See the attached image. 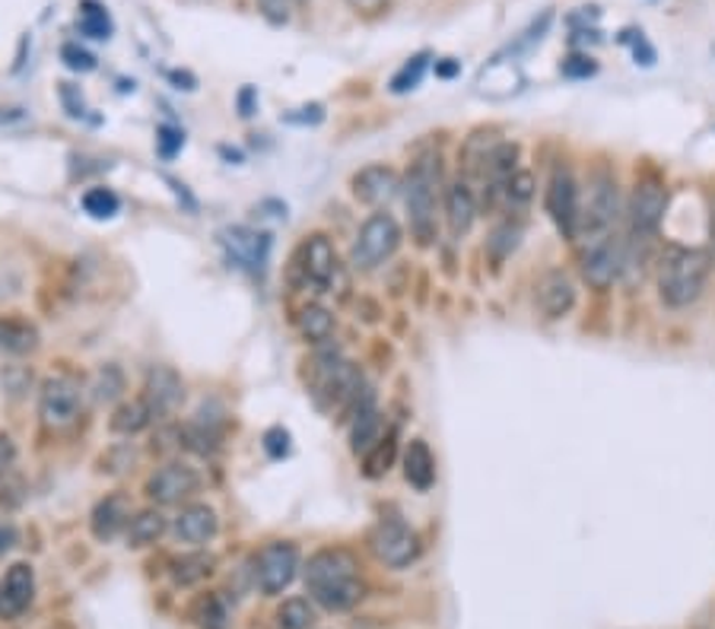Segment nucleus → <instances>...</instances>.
<instances>
[{
  "label": "nucleus",
  "instance_id": "51",
  "mask_svg": "<svg viewBox=\"0 0 715 629\" xmlns=\"http://www.w3.org/2000/svg\"><path fill=\"white\" fill-rule=\"evenodd\" d=\"M300 3H303V0H300Z\"/></svg>",
  "mask_w": 715,
  "mask_h": 629
},
{
  "label": "nucleus",
  "instance_id": "32",
  "mask_svg": "<svg viewBox=\"0 0 715 629\" xmlns=\"http://www.w3.org/2000/svg\"><path fill=\"white\" fill-rule=\"evenodd\" d=\"M214 566H217V560L210 553H188V556L172 563V578L178 585H197L214 573Z\"/></svg>",
  "mask_w": 715,
  "mask_h": 629
},
{
  "label": "nucleus",
  "instance_id": "1",
  "mask_svg": "<svg viewBox=\"0 0 715 629\" xmlns=\"http://www.w3.org/2000/svg\"><path fill=\"white\" fill-rule=\"evenodd\" d=\"M305 588L312 601L331 614H344L357 607L366 595V585L359 578V563L350 550L325 547L308 556L305 563Z\"/></svg>",
  "mask_w": 715,
  "mask_h": 629
},
{
  "label": "nucleus",
  "instance_id": "30",
  "mask_svg": "<svg viewBox=\"0 0 715 629\" xmlns=\"http://www.w3.org/2000/svg\"><path fill=\"white\" fill-rule=\"evenodd\" d=\"M296 325H300V334H303L305 340L325 344L331 334H334V315H331L328 308H322V305H305L303 312H300V318H296Z\"/></svg>",
  "mask_w": 715,
  "mask_h": 629
},
{
  "label": "nucleus",
  "instance_id": "28",
  "mask_svg": "<svg viewBox=\"0 0 715 629\" xmlns=\"http://www.w3.org/2000/svg\"><path fill=\"white\" fill-rule=\"evenodd\" d=\"M77 26L86 39H111V17L109 10L99 0H80V13H77Z\"/></svg>",
  "mask_w": 715,
  "mask_h": 629
},
{
  "label": "nucleus",
  "instance_id": "27",
  "mask_svg": "<svg viewBox=\"0 0 715 629\" xmlns=\"http://www.w3.org/2000/svg\"><path fill=\"white\" fill-rule=\"evenodd\" d=\"M494 197L502 200V207H509V210H522L531 204V197H534V175L531 172H512L499 188L494 192Z\"/></svg>",
  "mask_w": 715,
  "mask_h": 629
},
{
  "label": "nucleus",
  "instance_id": "42",
  "mask_svg": "<svg viewBox=\"0 0 715 629\" xmlns=\"http://www.w3.org/2000/svg\"><path fill=\"white\" fill-rule=\"evenodd\" d=\"M620 42L633 45L636 64H646V67H652V64H656V48H652V45L646 42V35H642V32H636V29H627V32L620 35Z\"/></svg>",
  "mask_w": 715,
  "mask_h": 629
},
{
  "label": "nucleus",
  "instance_id": "15",
  "mask_svg": "<svg viewBox=\"0 0 715 629\" xmlns=\"http://www.w3.org/2000/svg\"><path fill=\"white\" fill-rule=\"evenodd\" d=\"M197 490H201V474L194 467L182 465V462L163 465L147 480V496L156 506H182Z\"/></svg>",
  "mask_w": 715,
  "mask_h": 629
},
{
  "label": "nucleus",
  "instance_id": "43",
  "mask_svg": "<svg viewBox=\"0 0 715 629\" xmlns=\"http://www.w3.org/2000/svg\"><path fill=\"white\" fill-rule=\"evenodd\" d=\"M258 10L268 23L283 26L290 23V13H293V0H258Z\"/></svg>",
  "mask_w": 715,
  "mask_h": 629
},
{
  "label": "nucleus",
  "instance_id": "18",
  "mask_svg": "<svg viewBox=\"0 0 715 629\" xmlns=\"http://www.w3.org/2000/svg\"><path fill=\"white\" fill-rule=\"evenodd\" d=\"M131 519H134V516H131V499H128L124 492H111V496L96 502V509H93V516H89V531H93L96 541L109 544L118 534L128 531Z\"/></svg>",
  "mask_w": 715,
  "mask_h": 629
},
{
  "label": "nucleus",
  "instance_id": "7",
  "mask_svg": "<svg viewBox=\"0 0 715 629\" xmlns=\"http://www.w3.org/2000/svg\"><path fill=\"white\" fill-rule=\"evenodd\" d=\"M83 408V384L61 372L52 376L42 384V394H39V416L48 430H67L77 423Z\"/></svg>",
  "mask_w": 715,
  "mask_h": 629
},
{
  "label": "nucleus",
  "instance_id": "17",
  "mask_svg": "<svg viewBox=\"0 0 715 629\" xmlns=\"http://www.w3.org/2000/svg\"><path fill=\"white\" fill-rule=\"evenodd\" d=\"M35 598V573L29 563H13L3 582H0V617L3 620H17L29 610V604Z\"/></svg>",
  "mask_w": 715,
  "mask_h": 629
},
{
  "label": "nucleus",
  "instance_id": "46",
  "mask_svg": "<svg viewBox=\"0 0 715 629\" xmlns=\"http://www.w3.org/2000/svg\"><path fill=\"white\" fill-rule=\"evenodd\" d=\"M347 3H350V10H357L359 17H366V20H376L388 10V0H347Z\"/></svg>",
  "mask_w": 715,
  "mask_h": 629
},
{
  "label": "nucleus",
  "instance_id": "48",
  "mask_svg": "<svg viewBox=\"0 0 715 629\" xmlns=\"http://www.w3.org/2000/svg\"><path fill=\"white\" fill-rule=\"evenodd\" d=\"M458 71H462V64H458L455 57H445L442 64L436 61V74H440V77H445V80H448V77H455Z\"/></svg>",
  "mask_w": 715,
  "mask_h": 629
},
{
  "label": "nucleus",
  "instance_id": "12",
  "mask_svg": "<svg viewBox=\"0 0 715 629\" xmlns=\"http://www.w3.org/2000/svg\"><path fill=\"white\" fill-rule=\"evenodd\" d=\"M627 268V246L617 236H605L582 248V276L588 286L607 290Z\"/></svg>",
  "mask_w": 715,
  "mask_h": 629
},
{
  "label": "nucleus",
  "instance_id": "6",
  "mask_svg": "<svg viewBox=\"0 0 715 629\" xmlns=\"http://www.w3.org/2000/svg\"><path fill=\"white\" fill-rule=\"evenodd\" d=\"M401 246V226L391 214H372L357 232V242L350 248V261L357 271H376Z\"/></svg>",
  "mask_w": 715,
  "mask_h": 629
},
{
  "label": "nucleus",
  "instance_id": "19",
  "mask_svg": "<svg viewBox=\"0 0 715 629\" xmlns=\"http://www.w3.org/2000/svg\"><path fill=\"white\" fill-rule=\"evenodd\" d=\"M217 528H220L217 512H214L210 506H204V502L185 506V509L175 516V524H172L175 538H178L182 544H192V547H204L207 541H214V538H217Z\"/></svg>",
  "mask_w": 715,
  "mask_h": 629
},
{
  "label": "nucleus",
  "instance_id": "36",
  "mask_svg": "<svg viewBox=\"0 0 715 629\" xmlns=\"http://www.w3.org/2000/svg\"><path fill=\"white\" fill-rule=\"evenodd\" d=\"M519 239H522V226H519V223H512V219H506L502 226H496L494 229V236H490L487 248L494 251L496 261H502V258H509V251H516Z\"/></svg>",
  "mask_w": 715,
  "mask_h": 629
},
{
  "label": "nucleus",
  "instance_id": "45",
  "mask_svg": "<svg viewBox=\"0 0 715 629\" xmlns=\"http://www.w3.org/2000/svg\"><path fill=\"white\" fill-rule=\"evenodd\" d=\"M57 93H61V102H64V109H67V115H71V118H83V115H86L80 89H77L74 83H61V86H57Z\"/></svg>",
  "mask_w": 715,
  "mask_h": 629
},
{
  "label": "nucleus",
  "instance_id": "47",
  "mask_svg": "<svg viewBox=\"0 0 715 629\" xmlns=\"http://www.w3.org/2000/svg\"><path fill=\"white\" fill-rule=\"evenodd\" d=\"M13 458H17V445H13V438L7 436V433H0V477L10 470Z\"/></svg>",
  "mask_w": 715,
  "mask_h": 629
},
{
  "label": "nucleus",
  "instance_id": "21",
  "mask_svg": "<svg viewBox=\"0 0 715 629\" xmlns=\"http://www.w3.org/2000/svg\"><path fill=\"white\" fill-rule=\"evenodd\" d=\"M350 416H354V423H350V448H354V455L366 458L379 445V438L386 436L382 433V413L376 411L372 391L362 394V401H359L357 411L350 413Z\"/></svg>",
  "mask_w": 715,
  "mask_h": 629
},
{
  "label": "nucleus",
  "instance_id": "35",
  "mask_svg": "<svg viewBox=\"0 0 715 629\" xmlns=\"http://www.w3.org/2000/svg\"><path fill=\"white\" fill-rule=\"evenodd\" d=\"M426 67H430V55L426 52H420V55H413L394 77H391V93H408V89H416L420 80H423V74H426Z\"/></svg>",
  "mask_w": 715,
  "mask_h": 629
},
{
  "label": "nucleus",
  "instance_id": "34",
  "mask_svg": "<svg viewBox=\"0 0 715 629\" xmlns=\"http://www.w3.org/2000/svg\"><path fill=\"white\" fill-rule=\"evenodd\" d=\"M83 210L93 219H111L121 210V200L111 188H89L83 194Z\"/></svg>",
  "mask_w": 715,
  "mask_h": 629
},
{
  "label": "nucleus",
  "instance_id": "37",
  "mask_svg": "<svg viewBox=\"0 0 715 629\" xmlns=\"http://www.w3.org/2000/svg\"><path fill=\"white\" fill-rule=\"evenodd\" d=\"M394 462V433L379 438V445L366 455V477H382Z\"/></svg>",
  "mask_w": 715,
  "mask_h": 629
},
{
  "label": "nucleus",
  "instance_id": "3",
  "mask_svg": "<svg viewBox=\"0 0 715 629\" xmlns=\"http://www.w3.org/2000/svg\"><path fill=\"white\" fill-rule=\"evenodd\" d=\"M713 271V258L703 248L671 246L661 254L659 296L671 308H687L703 296Z\"/></svg>",
  "mask_w": 715,
  "mask_h": 629
},
{
  "label": "nucleus",
  "instance_id": "16",
  "mask_svg": "<svg viewBox=\"0 0 715 629\" xmlns=\"http://www.w3.org/2000/svg\"><path fill=\"white\" fill-rule=\"evenodd\" d=\"M182 398H185V384H182V376L172 366H153L147 372L140 401L147 404V411H150L153 420H163L169 413L178 411Z\"/></svg>",
  "mask_w": 715,
  "mask_h": 629
},
{
  "label": "nucleus",
  "instance_id": "38",
  "mask_svg": "<svg viewBox=\"0 0 715 629\" xmlns=\"http://www.w3.org/2000/svg\"><path fill=\"white\" fill-rule=\"evenodd\" d=\"M61 61H64V67L74 71V74H89V71H96V57L89 55L86 48H80L77 42H67V45L61 48Z\"/></svg>",
  "mask_w": 715,
  "mask_h": 629
},
{
  "label": "nucleus",
  "instance_id": "9",
  "mask_svg": "<svg viewBox=\"0 0 715 629\" xmlns=\"http://www.w3.org/2000/svg\"><path fill=\"white\" fill-rule=\"evenodd\" d=\"M300 575V550L290 541H274L254 560V582L264 595H283Z\"/></svg>",
  "mask_w": 715,
  "mask_h": 629
},
{
  "label": "nucleus",
  "instance_id": "41",
  "mask_svg": "<svg viewBox=\"0 0 715 629\" xmlns=\"http://www.w3.org/2000/svg\"><path fill=\"white\" fill-rule=\"evenodd\" d=\"M156 147H160V156H163V160H172V156L185 147V134H182L178 128H172V124H163V128L156 131Z\"/></svg>",
  "mask_w": 715,
  "mask_h": 629
},
{
  "label": "nucleus",
  "instance_id": "39",
  "mask_svg": "<svg viewBox=\"0 0 715 629\" xmlns=\"http://www.w3.org/2000/svg\"><path fill=\"white\" fill-rule=\"evenodd\" d=\"M560 74L570 77V80H588V77L598 74V64L588 55H570L560 64Z\"/></svg>",
  "mask_w": 715,
  "mask_h": 629
},
{
  "label": "nucleus",
  "instance_id": "2",
  "mask_svg": "<svg viewBox=\"0 0 715 629\" xmlns=\"http://www.w3.org/2000/svg\"><path fill=\"white\" fill-rule=\"evenodd\" d=\"M369 388H362V372L337 354H318L308 369V394L325 413H354Z\"/></svg>",
  "mask_w": 715,
  "mask_h": 629
},
{
  "label": "nucleus",
  "instance_id": "40",
  "mask_svg": "<svg viewBox=\"0 0 715 629\" xmlns=\"http://www.w3.org/2000/svg\"><path fill=\"white\" fill-rule=\"evenodd\" d=\"M121 388H124V379H121V372H118L115 366H106V369L96 376V398H99V401H115Z\"/></svg>",
  "mask_w": 715,
  "mask_h": 629
},
{
  "label": "nucleus",
  "instance_id": "26",
  "mask_svg": "<svg viewBox=\"0 0 715 629\" xmlns=\"http://www.w3.org/2000/svg\"><path fill=\"white\" fill-rule=\"evenodd\" d=\"M39 330L32 328L23 318H0V354L23 356L35 350Z\"/></svg>",
  "mask_w": 715,
  "mask_h": 629
},
{
  "label": "nucleus",
  "instance_id": "22",
  "mask_svg": "<svg viewBox=\"0 0 715 629\" xmlns=\"http://www.w3.org/2000/svg\"><path fill=\"white\" fill-rule=\"evenodd\" d=\"M538 305L544 318H563L576 305V286L563 271H548L538 283Z\"/></svg>",
  "mask_w": 715,
  "mask_h": 629
},
{
  "label": "nucleus",
  "instance_id": "44",
  "mask_svg": "<svg viewBox=\"0 0 715 629\" xmlns=\"http://www.w3.org/2000/svg\"><path fill=\"white\" fill-rule=\"evenodd\" d=\"M264 452H268L271 458H286V455H290V433H286L283 426L268 430V433H264Z\"/></svg>",
  "mask_w": 715,
  "mask_h": 629
},
{
  "label": "nucleus",
  "instance_id": "20",
  "mask_svg": "<svg viewBox=\"0 0 715 629\" xmlns=\"http://www.w3.org/2000/svg\"><path fill=\"white\" fill-rule=\"evenodd\" d=\"M398 188H401V178L391 165H366L354 175V194L369 207L388 204L398 194Z\"/></svg>",
  "mask_w": 715,
  "mask_h": 629
},
{
  "label": "nucleus",
  "instance_id": "10",
  "mask_svg": "<svg viewBox=\"0 0 715 629\" xmlns=\"http://www.w3.org/2000/svg\"><path fill=\"white\" fill-rule=\"evenodd\" d=\"M220 246L226 251V261L239 271H246L251 276L264 274L268 258H271V236L268 232H254L246 226H232L223 229Z\"/></svg>",
  "mask_w": 715,
  "mask_h": 629
},
{
  "label": "nucleus",
  "instance_id": "29",
  "mask_svg": "<svg viewBox=\"0 0 715 629\" xmlns=\"http://www.w3.org/2000/svg\"><path fill=\"white\" fill-rule=\"evenodd\" d=\"M153 423V416L147 411V404L143 401H128V404H121L118 411L111 413L109 426L111 433H121V436H134L140 430H147Z\"/></svg>",
  "mask_w": 715,
  "mask_h": 629
},
{
  "label": "nucleus",
  "instance_id": "31",
  "mask_svg": "<svg viewBox=\"0 0 715 629\" xmlns=\"http://www.w3.org/2000/svg\"><path fill=\"white\" fill-rule=\"evenodd\" d=\"M192 620L197 629H226L229 627V610L220 595H201L192 604Z\"/></svg>",
  "mask_w": 715,
  "mask_h": 629
},
{
  "label": "nucleus",
  "instance_id": "33",
  "mask_svg": "<svg viewBox=\"0 0 715 629\" xmlns=\"http://www.w3.org/2000/svg\"><path fill=\"white\" fill-rule=\"evenodd\" d=\"M315 623V607L305 598H290L277 610V629H312Z\"/></svg>",
  "mask_w": 715,
  "mask_h": 629
},
{
  "label": "nucleus",
  "instance_id": "23",
  "mask_svg": "<svg viewBox=\"0 0 715 629\" xmlns=\"http://www.w3.org/2000/svg\"><path fill=\"white\" fill-rule=\"evenodd\" d=\"M442 204H445V223H448V232L455 239L468 236L474 217H477V200L470 192L468 182H452L445 194H442Z\"/></svg>",
  "mask_w": 715,
  "mask_h": 629
},
{
  "label": "nucleus",
  "instance_id": "24",
  "mask_svg": "<svg viewBox=\"0 0 715 629\" xmlns=\"http://www.w3.org/2000/svg\"><path fill=\"white\" fill-rule=\"evenodd\" d=\"M404 477L413 490L420 492L433 490V484H436V458L423 438H411L404 448Z\"/></svg>",
  "mask_w": 715,
  "mask_h": 629
},
{
  "label": "nucleus",
  "instance_id": "4",
  "mask_svg": "<svg viewBox=\"0 0 715 629\" xmlns=\"http://www.w3.org/2000/svg\"><path fill=\"white\" fill-rule=\"evenodd\" d=\"M442 194H445V188H442L440 156L423 153L413 163L408 185H404V204H408L411 229L420 246H430L436 239V207H440Z\"/></svg>",
  "mask_w": 715,
  "mask_h": 629
},
{
  "label": "nucleus",
  "instance_id": "5",
  "mask_svg": "<svg viewBox=\"0 0 715 629\" xmlns=\"http://www.w3.org/2000/svg\"><path fill=\"white\" fill-rule=\"evenodd\" d=\"M617 210H620V194H617V182L614 175L598 169L588 178V192L578 200V223L576 239L582 242H595L614 236V223H617Z\"/></svg>",
  "mask_w": 715,
  "mask_h": 629
},
{
  "label": "nucleus",
  "instance_id": "8",
  "mask_svg": "<svg viewBox=\"0 0 715 629\" xmlns=\"http://www.w3.org/2000/svg\"><path fill=\"white\" fill-rule=\"evenodd\" d=\"M369 547L388 570H408L420 556V538L411 524H404L401 519H382L369 534Z\"/></svg>",
  "mask_w": 715,
  "mask_h": 629
},
{
  "label": "nucleus",
  "instance_id": "50",
  "mask_svg": "<svg viewBox=\"0 0 715 629\" xmlns=\"http://www.w3.org/2000/svg\"><path fill=\"white\" fill-rule=\"evenodd\" d=\"M251 99H254V89H251V86H246V89H242V96H239V109H242V118H248V115H251Z\"/></svg>",
  "mask_w": 715,
  "mask_h": 629
},
{
  "label": "nucleus",
  "instance_id": "13",
  "mask_svg": "<svg viewBox=\"0 0 715 629\" xmlns=\"http://www.w3.org/2000/svg\"><path fill=\"white\" fill-rule=\"evenodd\" d=\"M578 194L576 175L570 165H556L548 182V197H544V207H548V217L553 219V226L566 236V239H576V223H578Z\"/></svg>",
  "mask_w": 715,
  "mask_h": 629
},
{
  "label": "nucleus",
  "instance_id": "49",
  "mask_svg": "<svg viewBox=\"0 0 715 629\" xmlns=\"http://www.w3.org/2000/svg\"><path fill=\"white\" fill-rule=\"evenodd\" d=\"M17 544V531L10 524H0V556Z\"/></svg>",
  "mask_w": 715,
  "mask_h": 629
},
{
  "label": "nucleus",
  "instance_id": "25",
  "mask_svg": "<svg viewBox=\"0 0 715 629\" xmlns=\"http://www.w3.org/2000/svg\"><path fill=\"white\" fill-rule=\"evenodd\" d=\"M165 528H169V521H165L160 509H143V512H138L131 519L128 531H124L128 547H150V544H156L165 534Z\"/></svg>",
  "mask_w": 715,
  "mask_h": 629
},
{
  "label": "nucleus",
  "instance_id": "14",
  "mask_svg": "<svg viewBox=\"0 0 715 629\" xmlns=\"http://www.w3.org/2000/svg\"><path fill=\"white\" fill-rule=\"evenodd\" d=\"M668 210V192L664 185L656 178H642L636 182L633 194H630V229H633V239H652L659 232L661 219Z\"/></svg>",
  "mask_w": 715,
  "mask_h": 629
},
{
  "label": "nucleus",
  "instance_id": "11",
  "mask_svg": "<svg viewBox=\"0 0 715 629\" xmlns=\"http://www.w3.org/2000/svg\"><path fill=\"white\" fill-rule=\"evenodd\" d=\"M296 271L303 274L305 286L318 290V293H334L337 283H344V271L337 261V251L328 242V236H312L300 251Z\"/></svg>",
  "mask_w": 715,
  "mask_h": 629
}]
</instances>
